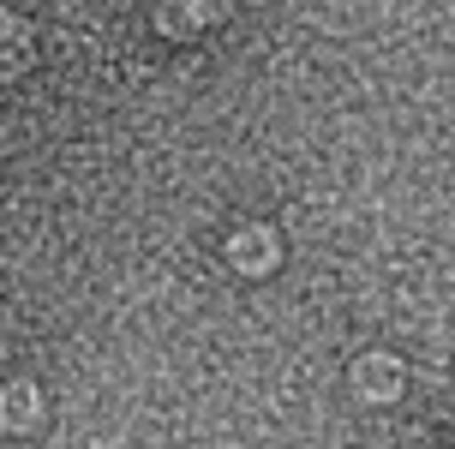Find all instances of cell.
<instances>
[{
    "label": "cell",
    "mask_w": 455,
    "mask_h": 449,
    "mask_svg": "<svg viewBox=\"0 0 455 449\" xmlns=\"http://www.w3.org/2000/svg\"><path fill=\"white\" fill-rule=\"evenodd\" d=\"M228 258L240 269H270V258H275V240L270 234H234V246H228Z\"/></svg>",
    "instance_id": "3"
},
{
    "label": "cell",
    "mask_w": 455,
    "mask_h": 449,
    "mask_svg": "<svg viewBox=\"0 0 455 449\" xmlns=\"http://www.w3.org/2000/svg\"><path fill=\"white\" fill-rule=\"evenodd\" d=\"M354 389H360V396H371V402H389V396L402 389V365H395V359H384V354L360 359V365H354Z\"/></svg>",
    "instance_id": "1"
},
{
    "label": "cell",
    "mask_w": 455,
    "mask_h": 449,
    "mask_svg": "<svg viewBox=\"0 0 455 449\" xmlns=\"http://www.w3.org/2000/svg\"><path fill=\"white\" fill-rule=\"evenodd\" d=\"M0 426H36V389L30 383H0Z\"/></svg>",
    "instance_id": "2"
},
{
    "label": "cell",
    "mask_w": 455,
    "mask_h": 449,
    "mask_svg": "<svg viewBox=\"0 0 455 449\" xmlns=\"http://www.w3.org/2000/svg\"><path fill=\"white\" fill-rule=\"evenodd\" d=\"M12 30H24V24H12V19H6V12H0V43H6Z\"/></svg>",
    "instance_id": "4"
}]
</instances>
